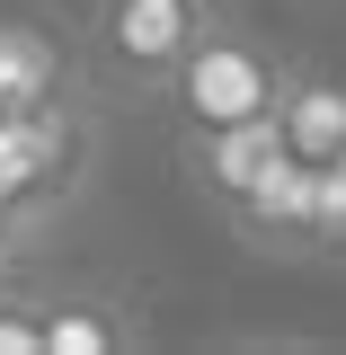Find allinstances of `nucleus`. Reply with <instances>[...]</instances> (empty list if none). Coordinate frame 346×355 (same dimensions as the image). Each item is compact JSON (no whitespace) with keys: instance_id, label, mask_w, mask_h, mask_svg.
<instances>
[{"instance_id":"1","label":"nucleus","mask_w":346,"mask_h":355,"mask_svg":"<svg viewBox=\"0 0 346 355\" xmlns=\"http://www.w3.org/2000/svg\"><path fill=\"white\" fill-rule=\"evenodd\" d=\"M205 27H214V0H98L89 53L125 89H169L178 62L205 44Z\"/></svg>"},{"instance_id":"2","label":"nucleus","mask_w":346,"mask_h":355,"mask_svg":"<svg viewBox=\"0 0 346 355\" xmlns=\"http://www.w3.org/2000/svg\"><path fill=\"white\" fill-rule=\"evenodd\" d=\"M178 98H187V125H240V116H266L284 71L266 62L258 44H240L231 27H205V44L178 62Z\"/></svg>"},{"instance_id":"3","label":"nucleus","mask_w":346,"mask_h":355,"mask_svg":"<svg viewBox=\"0 0 346 355\" xmlns=\"http://www.w3.org/2000/svg\"><path fill=\"white\" fill-rule=\"evenodd\" d=\"M275 160H284L275 107H266V116H240V125H187V169H196V187L214 196L222 214H231V205H240Z\"/></svg>"},{"instance_id":"4","label":"nucleus","mask_w":346,"mask_h":355,"mask_svg":"<svg viewBox=\"0 0 346 355\" xmlns=\"http://www.w3.org/2000/svg\"><path fill=\"white\" fill-rule=\"evenodd\" d=\"M275 133H284V151L302 169H338V151H346V80H329V71H284V89H275Z\"/></svg>"},{"instance_id":"5","label":"nucleus","mask_w":346,"mask_h":355,"mask_svg":"<svg viewBox=\"0 0 346 355\" xmlns=\"http://www.w3.org/2000/svg\"><path fill=\"white\" fill-rule=\"evenodd\" d=\"M311 178L320 169H302L293 151L275 160V169L231 205V222H240V240H258V249H284V258H302V240H311Z\"/></svg>"},{"instance_id":"6","label":"nucleus","mask_w":346,"mask_h":355,"mask_svg":"<svg viewBox=\"0 0 346 355\" xmlns=\"http://www.w3.org/2000/svg\"><path fill=\"white\" fill-rule=\"evenodd\" d=\"M53 98H62V53H53V36L0 18V116H27V107H53Z\"/></svg>"},{"instance_id":"7","label":"nucleus","mask_w":346,"mask_h":355,"mask_svg":"<svg viewBox=\"0 0 346 355\" xmlns=\"http://www.w3.org/2000/svg\"><path fill=\"white\" fill-rule=\"evenodd\" d=\"M125 329L98 320V302H53L44 311V355H116Z\"/></svg>"},{"instance_id":"8","label":"nucleus","mask_w":346,"mask_h":355,"mask_svg":"<svg viewBox=\"0 0 346 355\" xmlns=\"http://www.w3.org/2000/svg\"><path fill=\"white\" fill-rule=\"evenodd\" d=\"M302 258H346V169L311 178V240H302Z\"/></svg>"},{"instance_id":"9","label":"nucleus","mask_w":346,"mask_h":355,"mask_svg":"<svg viewBox=\"0 0 346 355\" xmlns=\"http://www.w3.org/2000/svg\"><path fill=\"white\" fill-rule=\"evenodd\" d=\"M0 355H44V320L18 302H0Z\"/></svg>"},{"instance_id":"10","label":"nucleus","mask_w":346,"mask_h":355,"mask_svg":"<svg viewBox=\"0 0 346 355\" xmlns=\"http://www.w3.org/2000/svg\"><path fill=\"white\" fill-rule=\"evenodd\" d=\"M0 302H18V249H9V222H0Z\"/></svg>"},{"instance_id":"11","label":"nucleus","mask_w":346,"mask_h":355,"mask_svg":"<svg viewBox=\"0 0 346 355\" xmlns=\"http://www.w3.org/2000/svg\"><path fill=\"white\" fill-rule=\"evenodd\" d=\"M338 169H346V151H338Z\"/></svg>"}]
</instances>
